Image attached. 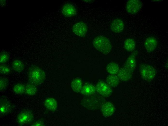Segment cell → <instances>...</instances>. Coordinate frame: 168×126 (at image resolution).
I'll return each instance as SVG.
<instances>
[{
  "label": "cell",
  "mask_w": 168,
  "mask_h": 126,
  "mask_svg": "<svg viewBox=\"0 0 168 126\" xmlns=\"http://www.w3.org/2000/svg\"><path fill=\"white\" fill-rule=\"evenodd\" d=\"M95 88L97 92L103 97H108L111 94L112 90L110 87L103 81L98 82Z\"/></svg>",
  "instance_id": "52a82bcc"
},
{
  "label": "cell",
  "mask_w": 168,
  "mask_h": 126,
  "mask_svg": "<svg viewBox=\"0 0 168 126\" xmlns=\"http://www.w3.org/2000/svg\"><path fill=\"white\" fill-rule=\"evenodd\" d=\"M101 112L103 115L106 117L111 116L115 111V107L111 103L105 102L101 108Z\"/></svg>",
  "instance_id": "7c38bea8"
},
{
  "label": "cell",
  "mask_w": 168,
  "mask_h": 126,
  "mask_svg": "<svg viewBox=\"0 0 168 126\" xmlns=\"http://www.w3.org/2000/svg\"><path fill=\"white\" fill-rule=\"evenodd\" d=\"M12 106L10 102L5 98H1L0 100V116L7 115L11 112Z\"/></svg>",
  "instance_id": "ba28073f"
},
{
  "label": "cell",
  "mask_w": 168,
  "mask_h": 126,
  "mask_svg": "<svg viewBox=\"0 0 168 126\" xmlns=\"http://www.w3.org/2000/svg\"><path fill=\"white\" fill-rule=\"evenodd\" d=\"M28 76L31 83L37 85L41 84L44 81L45 74L41 68L36 66L32 65L28 69Z\"/></svg>",
  "instance_id": "7a4b0ae2"
},
{
  "label": "cell",
  "mask_w": 168,
  "mask_h": 126,
  "mask_svg": "<svg viewBox=\"0 0 168 126\" xmlns=\"http://www.w3.org/2000/svg\"><path fill=\"white\" fill-rule=\"evenodd\" d=\"M9 85L8 79L6 78L0 77V91L2 92L6 90L8 88Z\"/></svg>",
  "instance_id": "d4e9b609"
},
{
  "label": "cell",
  "mask_w": 168,
  "mask_h": 126,
  "mask_svg": "<svg viewBox=\"0 0 168 126\" xmlns=\"http://www.w3.org/2000/svg\"><path fill=\"white\" fill-rule=\"evenodd\" d=\"M25 85L19 83L15 85L13 87V90L16 94H25Z\"/></svg>",
  "instance_id": "cb8c5ba5"
},
{
  "label": "cell",
  "mask_w": 168,
  "mask_h": 126,
  "mask_svg": "<svg viewBox=\"0 0 168 126\" xmlns=\"http://www.w3.org/2000/svg\"><path fill=\"white\" fill-rule=\"evenodd\" d=\"M140 75L145 80L150 81L155 78L156 72L154 68L152 66L147 64L141 65L140 68Z\"/></svg>",
  "instance_id": "277c9868"
},
{
  "label": "cell",
  "mask_w": 168,
  "mask_h": 126,
  "mask_svg": "<svg viewBox=\"0 0 168 126\" xmlns=\"http://www.w3.org/2000/svg\"><path fill=\"white\" fill-rule=\"evenodd\" d=\"M136 66V60L135 55L132 54L126 60L125 67L132 73L134 71Z\"/></svg>",
  "instance_id": "5bb4252c"
},
{
  "label": "cell",
  "mask_w": 168,
  "mask_h": 126,
  "mask_svg": "<svg viewBox=\"0 0 168 126\" xmlns=\"http://www.w3.org/2000/svg\"><path fill=\"white\" fill-rule=\"evenodd\" d=\"M142 3L139 0H128L126 5V9L129 14L133 15L137 13L141 9Z\"/></svg>",
  "instance_id": "8992f818"
},
{
  "label": "cell",
  "mask_w": 168,
  "mask_h": 126,
  "mask_svg": "<svg viewBox=\"0 0 168 126\" xmlns=\"http://www.w3.org/2000/svg\"><path fill=\"white\" fill-rule=\"evenodd\" d=\"M124 46L125 49L128 52L133 50L135 48V44L134 39L132 38L127 39L124 41Z\"/></svg>",
  "instance_id": "ffe728a7"
},
{
  "label": "cell",
  "mask_w": 168,
  "mask_h": 126,
  "mask_svg": "<svg viewBox=\"0 0 168 126\" xmlns=\"http://www.w3.org/2000/svg\"><path fill=\"white\" fill-rule=\"evenodd\" d=\"M11 71L10 68L8 65L4 64H0V73L6 75L10 73Z\"/></svg>",
  "instance_id": "4316f807"
},
{
  "label": "cell",
  "mask_w": 168,
  "mask_h": 126,
  "mask_svg": "<svg viewBox=\"0 0 168 126\" xmlns=\"http://www.w3.org/2000/svg\"><path fill=\"white\" fill-rule=\"evenodd\" d=\"M11 65L12 69L18 73L22 72L24 70L25 67L24 63L20 59H14L12 61Z\"/></svg>",
  "instance_id": "2e32d148"
},
{
  "label": "cell",
  "mask_w": 168,
  "mask_h": 126,
  "mask_svg": "<svg viewBox=\"0 0 168 126\" xmlns=\"http://www.w3.org/2000/svg\"><path fill=\"white\" fill-rule=\"evenodd\" d=\"M31 126H42V124L39 121H36L32 124Z\"/></svg>",
  "instance_id": "83f0119b"
},
{
  "label": "cell",
  "mask_w": 168,
  "mask_h": 126,
  "mask_svg": "<svg viewBox=\"0 0 168 126\" xmlns=\"http://www.w3.org/2000/svg\"><path fill=\"white\" fill-rule=\"evenodd\" d=\"M106 70L109 74L115 75L117 74L119 70L118 65L114 62L109 63L106 67Z\"/></svg>",
  "instance_id": "44dd1931"
},
{
  "label": "cell",
  "mask_w": 168,
  "mask_h": 126,
  "mask_svg": "<svg viewBox=\"0 0 168 126\" xmlns=\"http://www.w3.org/2000/svg\"><path fill=\"white\" fill-rule=\"evenodd\" d=\"M44 104L46 108L50 111H55L57 108V102L55 99L52 98L47 99L45 101Z\"/></svg>",
  "instance_id": "ac0fdd59"
},
{
  "label": "cell",
  "mask_w": 168,
  "mask_h": 126,
  "mask_svg": "<svg viewBox=\"0 0 168 126\" xmlns=\"http://www.w3.org/2000/svg\"><path fill=\"white\" fill-rule=\"evenodd\" d=\"M34 118V116L32 112L29 110H25L18 113L16 121L18 125L22 126L31 123Z\"/></svg>",
  "instance_id": "5b68a950"
},
{
  "label": "cell",
  "mask_w": 168,
  "mask_h": 126,
  "mask_svg": "<svg viewBox=\"0 0 168 126\" xmlns=\"http://www.w3.org/2000/svg\"><path fill=\"white\" fill-rule=\"evenodd\" d=\"M125 27L123 21L121 19L116 18L113 19L111 24V28L113 32L119 33L122 32Z\"/></svg>",
  "instance_id": "30bf717a"
},
{
  "label": "cell",
  "mask_w": 168,
  "mask_h": 126,
  "mask_svg": "<svg viewBox=\"0 0 168 126\" xmlns=\"http://www.w3.org/2000/svg\"><path fill=\"white\" fill-rule=\"evenodd\" d=\"M93 43L96 50L105 55L109 53L112 49V46L110 40L103 35L96 37L93 40Z\"/></svg>",
  "instance_id": "6da1fadb"
},
{
  "label": "cell",
  "mask_w": 168,
  "mask_h": 126,
  "mask_svg": "<svg viewBox=\"0 0 168 126\" xmlns=\"http://www.w3.org/2000/svg\"><path fill=\"white\" fill-rule=\"evenodd\" d=\"M132 73L130 71L124 67L119 69L117 76L120 80L126 81L130 79L132 77Z\"/></svg>",
  "instance_id": "9a60e30c"
},
{
  "label": "cell",
  "mask_w": 168,
  "mask_h": 126,
  "mask_svg": "<svg viewBox=\"0 0 168 126\" xmlns=\"http://www.w3.org/2000/svg\"><path fill=\"white\" fill-rule=\"evenodd\" d=\"M84 100L83 104L91 110H97L101 108L105 102V99L102 96L93 95Z\"/></svg>",
  "instance_id": "3957f363"
},
{
  "label": "cell",
  "mask_w": 168,
  "mask_h": 126,
  "mask_svg": "<svg viewBox=\"0 0 168 126\" xmlns=\"http://www.w3.org/2000/svg\"><path fill=\"white\" fill-rule=\"evenodd\" d=\"M37 88L34 85L32 84H28L25 85V94L29 95H32L36 93Z\"/></svg>",
  "instance_id": "603a6c76"
},
{
  "label": "cell",
  "mask_w": 168,
  "mask_h": 126,
  "mask_svg": "<svg viewBox=\"0 0 168 126\" xmlns=\"http://www.w3.org/2000/svg\"><path fill=\"white\" fill-rule=\"evenodd\" d=\"M106 81L107 84L109 86L115 87L118 85L119 82V79L117 76L112 74L107 77Z\"/></svg>",
  "instance_id": "d6986e66"
},
{
  "label": "cell",
  "mask_w": 168,
  "mask_h": 126,
  "mask_svg": "<svg viewBox=\"0 0 168 126\" xmlns=\"http://www.w3.org/2000/svg\"><path fill=\"white\" fill-rule=\"evenodd\" d=\"M158 44L157 39L155 37L150 36L147 38L144 43L146 50L149 52H152L155 50Z\"/></svg>",
  "instance_id": "8fae6325"
},
{
  "label": "cell",
  "mask_w": 168,
  "mask_h": 126,
  "mask_svg": "<svg viewBox=\"0 0 168 126\" xmlns=\"http://www.w3.org/2000/svg\"><path fill=\"white\" fill-rule=\"evenodd\" d=\"M62 11L63 15L67 17L74 16L76 13L75 7L72 4L69 3H66L63 6Z\"/></svg>",
  "instance_id": "4fadbf2b"
},
{
  "label": "cell",
  "mask_w": 168,
  "mask_h": 126,
  "mask_svg": "<svg viewBox=\"0 0 168 126\" xmlns=\"http://www.w3.org/2000/svg\"><path fill=\"white\" fill-rule=\"evenodd\" d=\"M96 91L95 87L94 86L90 84H87L82 87L81 92L83 95L90 96L94 94Z\"/></svg>",
  "instance_id": "e0dca14e"
},
{
  "label": "cell",
  "mask_w": 168,
  "mask_h": 126,
  "mask_svg": "<svg viewBox=\"0 0 168 126\" xmlns=\"http://www.w3.org/2000/svg\"><path fill=\"white\" fill-rule=\"evenodd\" d=\"M71 87L73 90L75 92L77 93L80 92L82 87L81 80L78 79H74L72 82Z\"/></svg>",
  "instance_id": "7402d4cb"
},
{
  "label": "cell",
  "mask_w": 168,
  "mask_h": 126,
  "mask_svg": "<svg viewBox=\"0 0 168 126\" xmlns=\"http://www.w3.org/2000/svg\"><path fill=\"white\" fill-rule=\"evenodd\" d=\"M9 55L7 52L3 51L0 53V64H4L6 63L9 60Z\"/></svg>",
  "instance_id": "484cf974"
},
{
  "label": "cell",
  "mask_w": 168,
  "mask_h": 126,
  "mask_svg": "<svg viewBox=\"0 0 168 126\" xmlns=\"http://www.w3.org/2000/svg\"><path fill=\"white\" fill-rule=\"evenodd\" d=\"M87 27L85 24L82 22L76 23L73 25L72 31L76 35L83 37L86 35L87 31Z\"/></svg>",
  "instance_id": "9c48e42d"
}]
</instances>
